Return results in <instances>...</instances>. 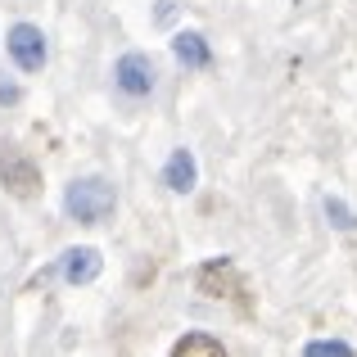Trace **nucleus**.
<instances>
[{"label":"nucleus","mask_w":357,"mask_h":357,"mask_svg":"<svg viewBox=\"0 0 357 357\" xmlns=\"http://www.w3.org/2000/svg\"><path fill=\"white\" fill-rule=\"evenodd\" d=\"M114 204H118V195L105 176H77V181L63 190V208H68V218L82 222V227H100V222L114 213Z\"/></svg>","instance_id":"nucleus-1"},{"label":"nucleus","mask_w":357,"mask_h":357,"mask_svg":"<svg viewBox=\"0 0 357 357\" xmlns=\"http://www.w3.org/2000/svg\"><path fill=\"white\" fill-rule=\"evenodd\" d=\"M5 50H9V59H14L23 73H41V68H45V59H50L41 27H32V23H14V27H9Z\"/></svg>","instance_id":"nucleus-2"},{"label":"nucleus","mask_w":357,"mask_h":357,"mask_svg":"<svg viewBox=\"0 0 357 357\" xmlns=\"http://www.w3.org/2000/svg\"><path fill=\"white\" fill-rule=\"evenodd\" d=\"M154 82H158V73H154V59H149V54L127 50V54L118 59V68H114V86L122 91V96L145 100L149 91H154Z\"/></svg>","instance_id":"nucleus-3"},{"label":"nucleus","mask_w":357,"mask_h":357,"mask_svg":"<svg viewBox=\"0 0 357 357\" xmlns=\"http://www.w3.org/2000/svg\"><path fill=\"white\" fill-rule=\"evenodd\" d=\"M0 181H5L18 199H27V195H36V185H41V172H36V163L27 154H18L14 145H0Z\"/></svg>","instance_id":"nucleus-4"},{"label":"nucleus","mask_w":357,"mask_h":357,"mask_svg":"<svg viewBox=\"0 0 357 357\" xmlns=\"http://www.w3.org/2000/svg\"><path fill=\"white\" fill-rule=\"evenodd\" d=\"M199 294H208V298H240L244 280H240L236 262H231V258L204 262V267H199Z\"/></svg>","instance_id":"nucleus-5"},{"label":"nucleus","mask_w":357,"mask_h":357,"mask_svg":"<svg viewBox=\"0 0 357 357\" xmlns=\"http://www.w3.org/2000/svg\"><path fill=\"white\" fill-rule=\"evenodd\" d=\"M195 181H199V163H195L190 149H172V158L163 163V185L172 195H190Z\"/></svg>","instance_id":"nucleus-6"},{"label":"nucleus","mask_w":357,"mask_h":357,"mask_svg":"<svg viewBox=\"0 0 357 357\" xmlns=\"http://www.w3.org/2000/svg\"><path fill=\"white\" fill-rule=\"evenodd\" d=\"M100 267H105V258H100V249H68L59 262L63 280L68 285H91V280L100 276Z\"/></svg>","instance_id":"nucleus-7"},{"label":"nucleus","mask_w":357,"mask_h":357,"mask_svg":"<svg viewBox=\"0 0 357 357\" xmlns=\"http://www.w3.org/2000/svg\"><path fill=\"white\" fill-rule=\"evenodd\" d=\"M172 54L185 63V68H208L213 63V50H208V41H204L199 32H176L172 36Z\"/></svg>","instance_id":"nucleus-8"},{"label":"nucleus","mask_w":357,"mask_h":357,"mask_svg":"<svg viewBox=\"0 0 357 357\" xmlns=\"http://www.w3.org/2000/svg\"><path fill=\"white\" fill-rule=\"evenodd\" d=\"M172 357H227V349H222V340H213V335L190 331L185 340H176Z\"/></svg>","instance_id":"nucleus-9"},{"label":"nucleus","mask_w":357,"mask_h":357,"mask_svg":"<svg viewBox=\"0 0 357 357\" xmlns=\"http://www.w3.org/2000/svg\"><path fill=\"white\" fill-rule=\"evenodd\" d=\"M321 208H326V218H331V227H335V231H357V213L340 199V195H326Z\"/></svg>","instance_id":"nucleus-10"},{"label":"nucleus","mask_w":357,"mask_h":357,"mask_svg":"<svg viewBox=\"0 0 357 357\" xmlns=\"http://www.w3.org/2000/svg\"><path fill=\"white\" fill-rule=\"evenodd\" d=\"M303 357H357V353H353V344H344V340H312L303 349Z\"/></svg>","instance_id":"nucleus-11"},{"label":"nucleus","mask_w":357,"mask_h":357,"mask_svg":"<svg viewBox=\"0 0 357 357\" xmlns=\"http://www.w3.org/2000/svg\"><path fill=\"white\" fill-rule=\"evenodd\" d=\"M0 105H18V86L0 77Z\"/></svg>","instance_id":"nucleus-12"}]
</instances>
